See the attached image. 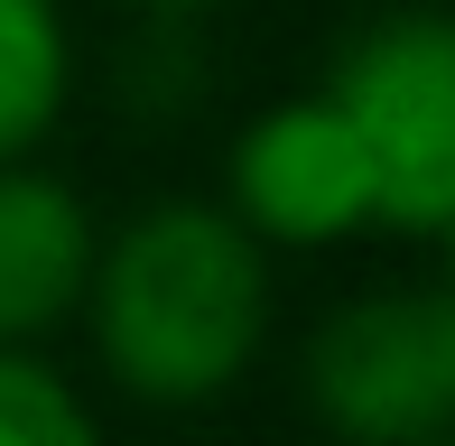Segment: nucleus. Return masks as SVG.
Listing matches in <instances>:
<instances>
[{
	"label": "nucleus",
	"instance_id": "nucleus-1",
	"mask_svg": "<svg viewBox=\"0 0 455 446\" xmlns=\"http://www.w3.org/2000/svg\"><path fill=\"white\" fill-rule=\"evenodd\" d=\"M279 316V260L242 233L214 195H158V205L102 223L93 279L75 326L93 362L140 410H214L242 391Z\"/></svg>",
	"mask_w": 455,
	"mask_h": 446
},
{
	"label": "nucleus",
	"instance_id": "nucleus-4",
	"mask_svg": "<svg viewBox=\"0 0 455 446\" xmlns=\"http://www.w3.org/2000/svg\"><path fill=\"white\" fill-rule=\"evenodd\" d=\"M214 205L260 242V251H344V242L381 233V195H371V158L354 121L335 112V93L307 84L260 103L223 149Z\"/></svg>",
	"mask_w": 455,
	"mask_h": 446
},
{
	"label": "nucleus",
	"instance_id": "nucleus-6",
	"mask_svg": "<svg viewBox=\"0 0 455 446\" xmlns=\"http://www.w3.org/2000/svg\"><path fill=\"white\" fill-rule=\"evenodd\" d=\"M75 103L66 0H0V158H37Z\"/></svg>",
	"mask_w": 455,
	"mask_h": 446
},
{
	"label": "nucleus",
	"instance_id": "nucleus-2",
	"mask_svg": "<svg viewBox=\"0 0 455 446\" xmlns=\"http://www.w3.org/2000/svg\"><path fill=\"white\" fill-rule=\"evenodd\" d=\"M325 93L371 158L381 233L437 242L455 223V0L363 19L325 66Z\"/></svg>",
	"mask_w": 455,
	"mask_h": 446
},
{
	"label": "nucleus",
	"instance_id": "nucleus-8",
	"mask_svg": "<svg viewBox=\"0 0 455 446\" xmlns=\"http://www.w3.org/2000/svg\"><path fill=\"white\" fill-rule=\"evenodd\" d=\"M121 10H149V19H196V10H223V0H121Z\"/></svg>",
	"mask_w": 455,
	"mask_h": 446
},
{
	"label": "nucleus",
	"instance_id": "nucleus-9",
	"mask_svg": "<svg viewBox=\"0 0 455 446\" xmlns=\"http://www.w3.org/2000/svg\"><path fill=\"white\" fill-rule=\"evenodd\" d=\"M437 242H446V289H455V223H446V233H437Z\"/></svg>",
	"mask_w": 455,
	"mask_h": 446
},
{
	"label": "nucleus",
	"instance_id": "nucleus-3",
	"mask_svg": "<svg viewBox=\"0 0 455 446\" xmlns=\"http://www.w3.org/2000/svg\"><path fill=\"white\" fill-rule=\"evenodd\" d=\"M298 400L344 446H455V289H363L298 344Z\"/></svg>",
	"mask_w": 455,
	"mask_h": 446
},
{
	"label": "nucleus",
	"instance_id": "nucleus-7",
	"mask_svg": "<svg viewBox=\"0 0 455 446\" xmlns=\"http://www.w3.org/2000/svg\"><path fill=\"white\" fill-rule=\"evenodd\" d=\"M0 446H102L84 381L56 372L47 344H0Z\"/></svg>",
	"mask_w": 455,
	"mask_h": 446
},
{
	"label": "nucleus",
	"instance_id": "nucleus-5",
	"mask_svg": "<svg viewBox=\"0 0 455 446\" xmlns=\"http://www.w3.org/2000/svg\"><path fill=\"white\" fill-rule=\"evenodd\" d=\"M93 242L102 223L75 195V177L37 158H0V344H47L75 326Z\"/></svg>",
	"mask_w": 455,
	"mask_h": 446
}]
</instances>
